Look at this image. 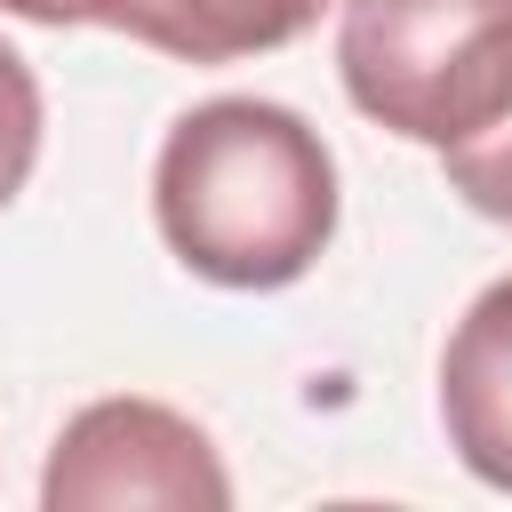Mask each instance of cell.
Masks as SVG:
<instances>
[{
  "label": "cell",
  "instance_id": "obj_1",
  "mask_svg": "<svg viewBox=\"0 0 512 512\" xmlns=\"http://www.w3.org/2000/svg\"><path fill=\"white\" fill-rule=\"evenodd\" d=\"M160 240L216 288H288L336 232V160L320 128L264 96L192 104L152 168Z\"/></svg>",
  "mask_w": 512,
  "mask_h": 512
},
{
  "label": "cell",
  "instance_id": "obj_2",
  "mask_svg": "<svg viewBox=\"0 0 512 512\" xmlns=\"http://www.w3.org/2000/svg\"><path fill=\"white\" fill-rule=\"evenodd\" d=\"M336 72L376 128L448 152L512 120V0H344Z\"/></svg>",
  "mask_w": 512,
  "mask_h": 512
},
{
  "label": "cell",
  "instance_id": "obj_3",
  "mask_svg": "<svg viewBox=\"0 0 512 512\" xmlns=\"http://www.w3.org/2000/svg\"><path fill=\"white\" fill-rule=\"evenodd\" d=\"M48 512H112V504H168V512H224L232 472L208 432L160 400H96L80 408L40 472Z\"/></svg>",
  "mask_w": 512,
  "mask_h": 512
},
{
  "label": "cell",
  "instance_id": "obj_4",
  "mask_svg": "<svg viewBox=\"0 0 512 512\" xmlns=\"http://www.w3.org/2000/svg\"><path fill=\"white\" fill-rule=\"evenodd\" d=\"M440 424L464 472L512 496V272L472 296L440 352Z\"/></svg>",
  "mask_w": 512,
  "mask_h": 512
},
{
  "label": "cell",
  "instance_id": "obj_5",
  "mask_svg": "<svg viewBox=\"0 0 512 512\" xmlns=\"http://www.w3.org/2000/svg\"><path fill=\"white\" fill-rule=\"evenodd\" d=\"M320 16L328 0H96L88 24H112L176 64H240L304 40Z\"/></svg>",
  "mask_w": 512,
  "mask_h": 512
},
{
  "label": "cell",
  "instance_id": "obj_6",
  "mask_svg": "<svg viewBox=\"0 0 512 512\" xmlns=\"http://www.w3.org/2000/svg\"><path fill=\"white\" fill-rule=\"evenodd\" d=\"M32 160H40V80H32V64L0 40V208L24 192Z\"/></svg>",
  "mask_w": 512,
  "mask_h": 512
},
{
  "label": "cell",
  "instance_id": "obj_7",
  "mask_svg": "<svg viewBox=\"0 0 512 512\" xmlns=\"http://www.w3.org/2000/svg\"><path fill=\"white\" fill-rule=\"evenodd\" d=\"M440 160H448V192H464V208L512 224V120H496V128L448 144Z\"/></svg>",
  "mask_w": 512,
  "mask_h": 512
},
{
  "label": "cell",
  "instance_id": "obj_8",
  "mask_svg": "<svg viewBox=\"0 0 512 512\" xmlns=\"http://www.w3.org/2000/svg\"><path fill=\"white\" fill-rule=\"evenodd\" d=\"M8 16H32V24H88L96 0H0Z\"/></svg>",
  "mask_w": 512,
  "mask_h": 512
}]
</instances>
